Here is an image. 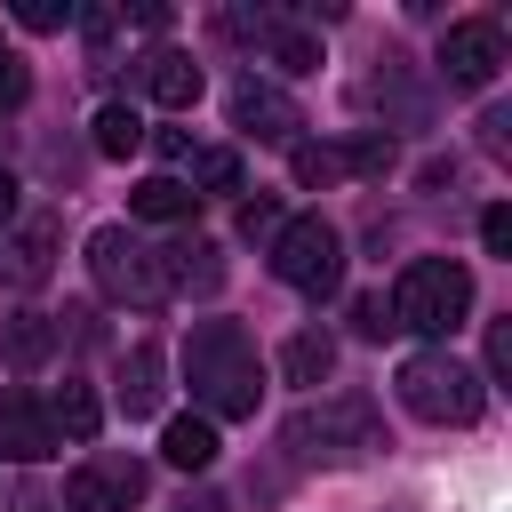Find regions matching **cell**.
I'll return each instance as SVG.
<instances>
[{
    "label": "cell",
    "mask_w": 512,
    "mask_h": 512,
    "mask_svg": "<svg viewBox=\"0 0 512 512\" xmlns=\"http://www.w3.org/2000/svg\"><path fill=\"white\" fill-rule=\"evenodd\" d=\"M184 384H192V400H200L208 424L256 416V400H264V384H256V336L240 320H192V336H184Z\"/></svg>",
    "instance_id": "cell-1"
},
{
    "label": "cell",
    "mask_w": 512,
    "mask_h": 512,
    "mask_svg": "<svg viewBox=\"0 0 512 512\" xmlns=\"http://www.w3.org/2000/svg\"><path fill=\"white\" fill-rule=\"evenodd\" d=\"M384 304H392V328H408V336H456L472 320V264L416 256V264H400Z\"/></svg>",
    "instance_id": "cell-2"
},
{
    "label": "cell",
    "mask_w": 512,
    "mask_h": 512,
    "mask_svg": "<svg viewBox=\"0 0 512 512\" xmlns=\"http://www.w3.org/2000/svg\"><path fill=\"white\" fill-rule=\"evenodd\" d=\"M392 392H400V408H408V416H424V424H472V416H480V400H488L480 368H464L448 344L408 352V360H400V376H392Z\"/></svg>",
    "instance_id": "cell-3"
},
{
    "label": "cell",
    "mask_w": 512,
    "mask_h": 512,
    "mask_svg": "<svg viewBox=\"0 0 512 512\" xmlns=\"http://www.w3.org/2000/svg\"><path fill=\"white\" fill-rule=\"evenodd\" d=\"M280 448H288L296 464H360V456H376V448H384V424H376V408H368L360 392H336V400H320V408L288 416Z\"/></svg>",
    "instance_id": "cell-4"
},
{
    "label": "cell",
    "mask_w": 512,
    "mask_h": 512,
    "mask_svg": "<svg viewBox=\"0 0 512 512\" xmlns=\"http://www.w3.org/2000/svg\"><path fill=\"white\" fill-rule=\"evenodd\" d=\"M272 272L296 288V296H328L344 280V232L328 216H288L272 232Z\"/></svg>",
    "instance_id": "cell-5"
},
{
    "label": "cell",
    "mask_w": 512,
    "mask_h": 512,
    "mask_svg": "<svg viewBox=\"0 0 512 512\" xmlns=\"http://www.w3.org/2000/svg\"><path fill=\"white\" fill-rule=\"evenodd\" d=\"M88 280H96L112 304H160V296H168V280H160V248H144L128 224L88 232Z\"/></svg>",
    "instance_id": "cell-6"
},
{
    "label": "cell",
    "mask_w": 512,
    "mask_h": 512,
    "mask_svg": "<svg viewBox=\"0 0 512 512\" xmlns=\"http://www.w3.org/2000/svg\"><path fill=\"white\" fill-rule=\"evenodd\" d=\"M144 488H152V472L136 456H88L64 472V512H128V504H144Z\"/></svg>",
    "instance_id": "cell-7"
},
{
    "label": "cell",
    "mask_w": 512,
    "mask_h": 512,
    "mask_svg": "<svg viewBox=\"0 0 512 512\" xmlns=\"http://www.w3.org/2000/svg\"><path fill=\"white\" fill-rule=\"evenodd\" d=\"M504 72V24L496 16H464L440 32V80L448 88H488Z\"/></svg>",
    "instance_id": "cell-8"
},
{
    "label": "cell",
    "mask_w": 512,
    "mask_h": 512,
    "mask_svg": "<svg viewBox=\"0 0 512 512\" xmlns=\"http://www.w3.org/2000/svg\"><path fill=\"white\" fill-rule=\"evenodd\" d=\"M232 128H240V136H256V144H296L304 112H296L272 80H256V72H248V80L232 88Z\"/></svg>",
    "instance_id": "cell-9"
},
{
    "label": "cell",
    "mask_w": 512,
    "mask_h": 512,
    "mask_svg": "<svg viewBox=\"0 0 512 512\" xmlns=\"http://www.w3.org/2000/svg\"><path fill=\"white\" fill-rule=\"evenodd\" d=\"M0 456H8V464H40V456H56L48 400H40V392H24V384H8V392H0Z\"/></svg>",
    "instance_id": "cell-10"
},
{
    "label": "cell",
    "mask_w": 512,
    "mask_h": 512,
    "mask_svg": "<svg viewBox=\"0 0 512 512\" xmlns=\"http://www.w3.org/2000/svg\"><path fill=\"white\" fill-rule=\"evenodd\" d=\"M160 280H168V296L184 288V296H216L224 288V248L216 240H176V248H160Z\"/></svg>",
    "instance_id": "cell-11"
},
{
    "label": "cell",
    "mask_w": 512,
    "mask_h": 512,
    "mask_svg": "<svg viewBox=\"0 0 512 512\" xmlns=\"http://www.w3.org/2000/svg\"><path fill=\"white\" fill-rule=\"evenodd\" d=\"M144 96L168 104V112H192V104H200V64H192L184 48H152V56H144Z\"/></svg>",
    "instance_id": "cell-12"
},
{
    "label": "cell",
    "mask_w": 512,
    "mask_h": 512,
    "mask_svg": "<svg viewBox=\"0 0 512 512\" xmlns=\"http://www.w3.org/2000/svg\"><path fill=\"white\" fill-rule=\"evenodd\" d=\"M192 208H200V192L184 176H144L128 192V216H144V224H192Z\"/></svg>",
    "instance_id": "cell-13"
},
{
    "label": "cell",
    "mask_w": 512,
    "mask_h": 512,
    "mask_svg": "<svg viewBox=\"0 0 512 512\" xmlns=\"http://www.w3.org/2000/svg\"><path fill=\"white\" fill-rule=\"evenodd\" d=\"M160 376H168V360H160L152 344H128V352H120V408H128V416H152L160 392H168Z\"/></svg>",
    "instance_id": "cell-14"
},
{
    "label": "cell",
    "mask_w": 512,
    "mask_h": 512,
    "mask_svg": "<svg viewBox=\"0 0 512 512\" xmlns=\"http://www.w3.org/2000/svg\"><path fill=\"white\" fill-rule=\"evenodd\" d=\"M48 256H56V216L16 224V240H8V280H16V288H40V280H48Z\"/></svg>",
    "instance_id": "cell-15"
},
{
    "label": "cell",
    "mask_w": 512,
    "mask_h": 512,
    "mask_svg": "<svg viewBox=\"0 0 512 512\" xmlns=\"http://www.w3.org/2000/svg\"><path fill=\"white\" fill-rule=\"evenodd\" d=\"M328 376H336V344H328L320 328H296V336L280 344V384H304V392H312V384H328Z\"/></svg>",
    "instance_id": "cell-16"
},
{
    "label": "cell",
    "mask_w": 512,
    "mask_h": 512,
    "mask_svg": "<svg viewBox=\"0 0 512 512\" xmlns=\"http://www.w3.org/2000/svg\"><path fill=\"white\" fill-rule=\"evenodd\" d=\"M56 352V320L48 312H16V320H0V360L8 368H40Z\"/></svg>",
    "instance_id": "cell-17"
},
{
    "label": "cell",
    "mask_w": 512,
    "mask_h": 512,
    "mask_svg": "<svg viewBox=\"0 0 512 512\" xmlns=\"http://www.w3.org/2000/svg\"><path fill=\"white\" fill-rule=\"evenodd\" d=\"M160 456H168L176 472H208V464H216V424H208V416H168Z\"/></svg>",
    "instance_id": "cell-18"
},
{
    "label": "cell",
    "mask_w": 512,
    "mask_h": 512,
    "mask_svg": "<svg viewBox=\"0 0 512 512\" xmlns=\"http://www.w3.org/2000/svg\"><path fill=\"white\" fill-rule=\"evenodd\" d=\"M48 432H56V440H96V432H104V400H96L88 384H64V392L48 400Z\"/></svg>",
    "instance_id": "cell-19"
},
{
    "label": "cell",
    "mask_w": 512,
    "mask_h": 512,
    "mask_svg": "<svg viewBox=\"0 0 512 512\" xmlns=\"http://www.w3.org/2000/svg\"><path fill=\"white\" fill-rule=\"evenodd\" d=\"M264 56H272L280 72H320V32H304V24H280V16H272Z\"/></svg>",
    "instance_id": "cell-20"
},
{
    "label": "cell",
    "mask_w": 512,
    "mask_h": 512,
    "mask_svg": "<svg viewBox=\"0 0 512 512\" xmlns=\"http://www.w3.org/2000/svg\"><path fill=\"white\" fill-rule=\"evenodd\" d=\"M136 144H144V120H136L128 104H104V112H96V152H104V160H128Z\"/></svg>",
    "instance_id": "cell-21"
},
{
    "label": "cell",
    "mask_w": 512,
    "mask_h": 512,
    "mask_svg": "<svg viewBox=\"0 0 512 512\" xmlns=\"http://www.w3.org/2000/svg\"><path fill=\"white\" fill-rule=\"evenodd\" d=\"M336 160H344V176H384V168H392V136H384V128H368V136L336 144Z\"/></svg>",
    "instance_id": "cell-22"
},
{
    "label": "cell",
    "mask_w": 512,
    "mask_h": 512,
    "mask_svg": "<svg viewBox=\"0 0 512 512\" xmlns=\"http://www.w3.org/2000/svg\"><path fill=\"white\" fill-rule=\"evenodd\" d=\"M192 184H200V192H240V152H232V144L192 152Z\"/></svg>",
    "instance_id": "cell-23"
},
{
    "label": "cell",
    "mask_w": 512,
    "mask_h": 512,
    "mask_svg": "<svg viewBox=\"0 0 512 512\" xmlns=\"http://www.w3.org/2000/svg\"><path fill=\"white\" fill-rule=\"evenodd\" d=\"M288 176L296 184H336L344 160H336V144H288Z\"/></svg>",
    "instance_id": "cell-24"
},
{
    "label": "cell",
    "mask_w": 512,
    "mask_h": 512,
    "mask_svg": "<svg viewBox=\"0 0 512 512\" xmlns=\"http://www.w3.org/2000/svg\"><path fill=\"white\" fill-rule=\"evenodd\" d=\"M368 96H376V104H392L400 120H424V96L408 88V72H400V64H384V72L368 80Z\"/></svg>",
    "instance_id": "cell-25"
},
{
    "label": "cell",
    "mask_w": 512,
    "mask_h": 512,
    "mask_svg": "<svg viewBox=\"0 0 512 512\" xmlns=\"http://www.w3.org/2000/svg\"><path fill=\"white\" fill-rule=\"evenodd\" d=\"M352 328H360L368 344H384V336H392V304H384V296H352Z\"/></svg>",
    "instance_id": "cell-26"
},
{
    "label": "cell",
    "mask_w": 512,
    "mask_h": 512,
    "mask_svg": "<svg viewBox=\"0 0 512 512\" xmlns=\"http://www.w3.org/2000/svg\"><path fill=\"white\" fill-rule=\"evenodd\" d=\"M280 224H288V216H280V200H240V232H248V240H272Z\"/></svg>",
    "instance_id": "cell-27"
},
{
    "label": "cell",
    "mask_w": 512,
    "mask_h": 512,
    "mask_svg": "<svg viewBox=\"0 0 512 512\" xmlns=\"http://www.w3.org/2000/svg\"><path fill=\"white\" fill-rule=\"evenodd\" d=\"M512 376V320H488V376L480 384H504Z\"/></svg>",
    "instance_id": "cell-28"
},
{
    "label": "cell",
    "mask_w": 512,
    "mask_h": 512,
    "mask_svg": "<svg viewBox=\"0 0 512 512\" xmlns=\"http://www.w3.org/2000/svg\"><path fill=\"white\" fill-rule=\"evenodd\" d=\"M16 24H32V32H64L72 8H56V0H16Z\"/></svg>",
    "instance_id": "cell-29"
},
{
    "label": "cell",
    "mask_w": 512,
    "mask_h": 512,
    "mask_svg": "<svg viewBox=\"0 0 512 512\" xmlns=\"http://www.w3.org/2000/svg\"><path fill=\"white\" fill-rule=\"evenodd\" d=\"M480 248H488V256H512V208H504V200L480 216Z\"/></svg>",
    "instance_id": "cell-30"
},
{
    "label": "cell",
    "mask_w": 512,
    "mask_h": 512,
    "mask_svg": "<svg viewBox=\"0 0 512 512\" xmlns=\"http://www.w3.org/2000/svg\"><path fill=\"white\" fill-rule=\"evenodd\" d=\"M24 88H32V80H24V64H16L8 40H0V104H24Z\"/></svg>",
    "instance_id": "cell-31"
},
{
    "label": "cell",
    "mask_w": 512,
    "mask_h": 512,
    "mask_svg": "<svg viewBox=\"0 0 512 512\" xmlns=\"http://www.w3.org/2000/svg\"><path fill=\"white\" fill-rule=\"evenodd\" d=\"M16 216V168H0V224Z\"/></svg>",
    "instance_id": "cell-32"
},
{
    "label": "cell",
    "mask_w": 512,
    "mask_h": 512,
    "mask_svg": "<svg viewBox=\"0 0 512 512\" xmlns=\"http://www.w3.org/2000/svg\"><path fill=\"white\" fill-rule=\"evenodd\" d=\"M176 512H224V504H216V496H192V504H176Z\"/></svg>",
    "instance_id": "cell-33"
}]
</instances>
